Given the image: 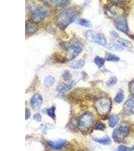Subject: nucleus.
<instances>
[{
    "instance_id": "obj_19",
    "label": "nucleus",
    "mask_w": 134,
    "mask_h": 151,
    "mask_svg": "<svg viewBox=\"0 0 134 151\" xmlns=\"http://www.w3.org/2000/svg\"><path fill=\"white\" fill-rule=\"evenodd\" d=\"M94 62L97 67L99 68L102 67L105 63V59L104 58H102L100 56H97L94 59Z\"/></svg>"
},
{
    "instance_id": "obj_15",
    "label": "nucleus",
    "mask_w": 134,
    "mask_h": 151,
    "mask_svg": "<svg viewBox=\"0 0 134 151\" xmlns=\"http://www.w3.org/2000/svg\"><path fill=\"white\" fill-rule=\"evenodd\" d=\"M85 65V61L83 60L77 61L71 64L70 67L73 69H80L84 67Z\"/></svg>"
},
{
    "instance_id": "obj_10",
    "label": "nucleus",
    "mask_w": 134,
    "mask_h": 151,
    "mask_svg": "<svg viewBox=\"0 0 134 151\" xmlns=\"http://www.w3.org/2000/svg\"><path fill=\"white\" fill-rule=\"evenodd\" d=\"M115 27L118 30L126 34L128 33V27L125 18L118 19L115 22Z\"/></svg>"
},
{
    "instance_id": "obj_32",
    "label": "nucleus",
    "mask_w": 134,
    "mask_h": 151,
    "mask_svg": "<svg viewBox=\"0 0 134 151\" xmlns=\"http://www.w3.org/2000/svg\"><path fill=\"white\" fill-rule=\"evenodd\" d=\"M33 118L34 120H35L36 121H38V122H40L42 120V116H41V114L39 113L35 114Z\"/></svg>"
},
{
    "instance_id": "obj_28",
    "label": "nucleus",
    "mask_w": 134,
    "mask_h": 151,
    "mask_svg": "<svg viewBox=\"0 0 134 151\" xmlns=\"http://www.w3.org/2000/svg\"><path fill=\"white\" fill-rule=\"evenodd\" d=\"M62 77L64 78V80L65 81H69L71 78V76L70 72L67 70L64 71L62 74Z\"/></svg>"
},
{
    "instance_id": "obj_17",
    "label": "nucleus",
    "mask_w": 134,
    "mask_h": 151,
    "mask_svg": "<svg viewBox=\"0 0 134 151\" xmlns=\"http://www.w3.org/2000/svg\"><path fill=\"white\" fill-rule=\"evenodd\" d=\"M125 98V95L124 92L122 89H119L117 92V95L115 98V101L117 103H121L123 102Z\"/></svg>"
},
{
    "instance_id": "obj_18",
    "label": "nucleus",
    "mask_w": 134,
    "mask_h": 151,
    "mask_svg": "<svg viewBox=\"0 0 134 151\" xmlns=\"http://www.w3.org/2000/svg\"><path fill=\"white\" fill-rule=\"evenodd\" d=\"M93 140L97 143L104 145H108L111 143V141L108 137H104L102 138H93Z\"/></svg>"
},
{
    "instance_id": "obj_12",
    "label": "nucleus",
    "mask_w": 134,
    "mask_h": 151,
    "mask_svg": "<svg viewBox=\"0 0 134 151\" xmlns=\"http://www.w3.org/2000/svg\"><path fill=\"white\" fill-rule=\"evenodd\" d=\"M75 85V83L73 81L70 82L69 83L66 84H59L56 87V90L60 93H65L69 91L73 88Z\"/></svg>"
},
{
    "instance_id": "obj_14",
    "label": "nucleus",
    "mask_w": 134,
    "mask_h": 151,
    "mask_svg": "<svg viewBox=\"0 0 134 151\" xmlns=\"http://www.w3.org/2000/svg\"><path fill=\"white\" fill-rule=\"evenodd\" d=\"M116 6H112L108 10V15L112 16V17H115L121 15V14L122 13V10Z\"/></svg>"
},
{
    "instance_id": "obj_9",
    "label": "nucleus",
    "mask_w": 134,
    "mask_h": 151,
    "mask_svg": "<svg viewBox=\"0 0 134 151\" xmlns=\"http://www.w3.org/2000/svg\"><path fill=\"white\" fill-rule=\"evenodd\" d=\"M123 111L127 115L134 114V98H130L125 103Z\"/></svg>"
},
{
    "instance_id": "obj_25",
    "label": "nucleus",
    "mask_w": 134,
    "mask_h": 151,
    "mask_svg": "<svg viewBox=\"0 0 134 151\" xmlns=\"http://www.w3.org/2000/svg\"><path fill=\"white\" fill-rule=\"evenodd\" d=\"M118 122V118L117 116H114L110 118L108 125L111 127H114L117 125Z\"/></svg>"
},
{
    "instance_id": "obj_13",
    "label": "nucleus",
    "mask_w": 134,
    "mask_h": 151,
    "mask_svg": "<svg viewBox=\"0 0 134 151\" xmlns=\"http://www.w3.org/2000/svg\"><path fill=\"white\" fill-rule=\"evenodd\" d=\"M38 26L35 22L33 21H28L26 23V33L29 34L35 33L37 31Z\"/></svg>"
},
{
    "instance_id": "obj_24",
    "label": "nucleus",
    "mask_w": 134,
    "mask_h": 151,
    "mask_svg": "<svg viewBox=\"0 0 134 151\" xmlns=\"http://www.w3.org/2000/svg\"><path fill=\"white\" fill-rule=\"evenodd\" d=\"M54 82H55V79L53 77L51 76L47 77L45 79V85L47 87H50L51 85L54 84Z\"/></svg>"
},
{
    "instance_id": "obj_22",
    "label": "nucleus",
    "mask_w": 134,
    "mask_h": 151,
    "mask_svg": "<svg viewBox=\"0 0 134 151\" xmlns=\"http://www.w3.org/2000/svg\"><path fill=\"white\" fill-rule=\"evenodd\" d=\"M77 23L81 26H84L86 27H89L91 26V23L89 21L86 19L80 18L77 21Z\"/></svg>"
},
{
    "instance_id": "obj_8",
    "label": "nucleus",
    "mask_w": 134,
    "mask_h": 151,
    "mask_svg": "<svg viewBox=\"0 0 134 151\" xmlns=\"http://www.w3.org/2000/svg\"><path fill=\"white\" fill-rule=\"evenodd\" d=\"M43 101L42 96L39 93L35 94L31 99V106L34 110H39L43 104Z\"/></svg>"
},
{
    "instance_id": "obj_26",
    "label": "nucleus",
    "mask_w": 134,
    "mask_h": 151,
    "mask_svg": "<svg viewBox=\"0 0 134 151\" xmlns=\"http://www.w3.org/2000/svg\"><path fill=\"white\" fill-rule=\"evenodd\" d=\"M46 113L48 116H49L52 119L55 120V107L52 106L46 110Z\"/></svg>"
},
{
    "instance_id": "obj_11",
    "label": "nucleus",
    "mask_w": 134,
    "mask_h": 151,
    "mask_svg": "<svg viewBox=\"0 0 134 151\" xmlns=\"http://www.w3.org/2000/svg\"><path fill=\"white\" fill-rule=\"evenodd\" d=\"M66 144V142L62 140L48 142V145L51 148L55 150L61 149L65 146Z\"/></svg>"
},
{
    "instance_id": "obj_4",
    "label": "nucleus",
    "mask_w": 134,
    "mask_h": 151,
    "mask_svg": "<svg viewBox=\"0 0 134 151\" xmlns=\"http://www.w3.org/2000/svg\"><path fill=\"white\" fill-rule=\"evenodd\" d=\"M49 10L46 6H37L31 10V17L34 22H39L43 20L49 15Z\"/></svg>"
},
{
    "instance_id": "obj_1",
    "label": "nucleus",
    "mask_w": 134,
    "mask_h": 151,
    "mask_svg": "<svg viewBox=\"0 0 134 151\" xmlns=\"http://www.w3.org/2000/svg\"><path fill=\"white\" fill-rule=\"evenodd\" d=\"M78 15L79 12L75 8H69L64 10L57 16L58 26L62 29H65L71 23L75 22Z\"/></svg>"
},
{
    "instance_id": "obj_27",
    "label": "nucleus",
    "mask_w": 134,
    "mask_h": 151,
    "mask_svg": "<svg viewBox=\"0 0 134 151\" xmlns=\"http://www.w3.org/2000/svg\"><path fill=\"white\" fill-rule=\"evenodd\" d=\"M117 79L115 77H112L110 78L107 82H106V85L109 87L114 86L117 84Z\"/></svg>"
},
{
    "instance_id": "obj_31",
    "label": "nucleus",
    "mask_w": 134,
    "mask_h": 151,
    "mask_svg": "<svg viewBox=\"0 0 134 151\" xmlns=\"http://www.w3.org/2000/svg\"><path fill=\"white\" fill-rule=\"evenodd\" d=\"M129 90L131 93L134 96V81L131 82L129 84Z\"/></svg>"
},
{
    "instance_id": "obj_6",
    "label": "nucleus",
    "mask_w": 134,
    "mask_h": 151,
    "mask_svg": "<svg viewBox=\"0 0 134 151\" xmlns=\"http://www.w3.org/2000/svg\"><path fill=\"white\" fill-rule=\"evenodd\" d=\"M84 46L79 42H75L67 47V57L69 61L73 60L82 51Z\"/></svg>"
},
{
    "instance_id": "obj_21",
    "label": "nucleus",
    "mask_w": 134,
    "mask_h": 151,
    "mask_svg": "<svg viewBox=\"0 0 134 151\" xmlns=\"http://www.w3.org/2000/svg\"><path fill=\"white\" fill-rule=\"evenodd\" d=\"M52 4L58 7H64L70 3L68 1H51Z\"/></svg>"
},
{
    "instance_id": "obj_29",
    "label": "nucleus",
    "mask_w": 134,
    "mask_h": 151,
    "mask_svg": "<svg viewBox=\"0 0 134 151\" xmlns=\"http://www.w3.org/2000/svg\"><path fill=\"white\" fill-rule=\"evenodd\" d=\"M132 150V148H129L125 145H120L117 148L115 151H131Z\"/></svg>"
},
{
    "instance_id": "obj_3",
    "label": "nucleus",
    "mask_w": 134,
    "mask_h": 151,
    "mask_svg": "<svg viewBox=\"0 0 134 151\" xmlns=\"http://www.w3.org/2000/svg\"><path fill=\"white\" fill-rule=\"evenodd\" d=\"M130 132V128L126 125H121L116 128L113 133V138L117 143H121L125 140Z\"/></svg>"
},
{
    "instance_id": "obj_30",
    "label": "nucleus",
    "mask_w": 134,
    "mask_h": 151,
    "mask_svg": "<svg viewBox=\"0 0 134 151\" xmlns=\"http://www.w3.org/2000/svg\"><path fill=\"white\" fill-rule=\"evenodd\" d=\"M106 128V125H104V124H103L102 122H99V123H97L95 127V129L99 131H104Z\"/></svg>"
},
{
    "instance_id": "obj_7",
    "label": "nucleus",
    "mask_w": 134,
    "mask_h": 151,
    "mask_svg": "<svg viewBox=\"0 0 134 151\" xmlns=\"http://www.w3.org/2000/svg\"><path fill=\"white\" fill-rule=\"evenodd\" d=\"M97 112L101 115H106L110 112L111 108V101L108 98H102L95 103Z\"/></svg>"
},
{
    "instance_id": "obj_16",
    "label": "nucleus",
    "mask_w": 134,
    "mask_h": 151,
    "mask_svg": "<svg viewBox=\"0 0 134 151\" xmlns=\"http://www.w3.org/2000/svg\"><path fill=\"white\" fill-rule=\"evenodd\" d=\"M117 42L121 45V47H125L128 49H131L132 48L133 45L131 42L126 40V39H123V38H118L117 40Z\"/></svg>"
},
{
    "instance_id": "obj_36",
    "label": "nucleus",
    "mask_w": 134,
    "mask_h": 151,
    "mask_svg": "<svg viewBox=\"0 0 134 151\" xmlns=\"http://www.w3.org/2000/svg\"><path fill=\"white\" fill-rule=\"evenodd\" d=\"M132 150H134V146H133V147Z\"/></svg>"
},
{
    "instance_id": "obj_34",
    "label": "nucleus",
    "mask_w": 134,
    "mask_h": 151,
    "mask_svg": "<svg viewBox=\"0 0 134 151\" xmlns=\"http://www.w3.org/2000/svg\"><path fill=\"white\" fill-rule=\"evenodd\" d=\"M111 34L113 36H114V38H118L119 36L117 32L115 31H112L111 32Z\"/></svg>"
},
{
    "instance_id": "obj_2",
    "label": "nucleus",
    "mask_w": 134,
    "mask_h": 151,
    "mask_svg": "<svg viewBox=\"0 0 134 151\" xmlns=\"http://www.w3.org/2000/svg\"><path fill=\"white\" fill-rule=\"evenodd\" d=\"M93 122L94 118L93 114L90 112H86L82 115L79 119L78 128L82 132H88L93 126Z\"/></svg>"
},
{
    "instance_id": "obj_35",
    "label": "nucleus",
    "mask_w": 134,
    "mask_h": 151,
    "mask_svg": "<svg viewBox=\"0 0 134 151\" xmlns=\"http://www.w3.org/2000/svg\"><path fill=\"white\" fill-rule=\"evenodd\" d=\"M129 37H130L131 39L134 40V35H129Z\"/></svg>"
},
{
    "instance_id": "obj_33",
    "label": "nucleus",
    "mask_w": 134,
    "mask_h": 151,
    "mask_svg": "<svg viewBox=\"0 0 134 151\" xmlns=\"http://www.w3.org/2000/svg\"><path fill=\"white\" fill-rule=\"evenodd\" d=\"M25 114H26V120H27L30 118V116H31V113H30V109L28 108H26V111H25Z\"/></svg>"
},
{
    "instance_id": "obj_20",
    "label": "nucleus",
    "mask_w": 134,
    "mask_h": 151,
    "mask_svg": "<svg viewBox=\"0 0 134 151\" xmlns=\"http://www.w3.org/2000/svg\"><path fill=\"white\" fill-rule=\"evenodd\" d=\"M106 59L108 61L110 62H117L119 60V58L115 54L108 53L106 56Z\"/></svg>"
},
{
    "instance_id": "obj_23",
    "label": "nucleus",
    "mask_w": 134,
    "mask_h": 151,
    "mask_svg": "<svg viewBox=\"0 0 134 151\" xmlns=\"http://www.w3.org/2000/svg\"><path fill=\"white\" fill-rule=\"evenodd\" d=\"M106 48L113 51H122L124 50L123 47L118 45L109 44L106 45Z\"/></svg>"
},
{
    "instance_id": "obj_5",
    "label": "nucleus",
    "mask_w": 134,
    "mask_h": 151,
    "mask_svg": "<svg viewBox=\"0 0 134 151\" xmlns=\"http://www.w3.org/2000/svg\"><path fill=\"white\" fill-rule=\"evenodd\" d=\"M86 38L91 42L97 43L101 45H106V38L104 34L97 32L93 30H88L86 33Z\"/></svg>"
}]
</instances>
